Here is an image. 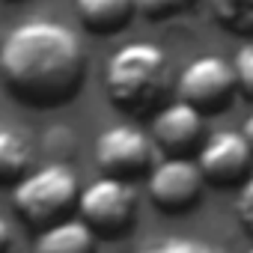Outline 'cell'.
<instances>
[{"label": "cell", "instance_id": "cell-1", "mask_svg": "<svg viewBox=\"0 0 253 253\" xmlns=\"http://www.w3.org/2000/svg\"><path fill=\"white\" fill-rule=\"evenodd\" d=\"M86 51L75 30L30 18L0 42V81L27 107L69 104L86 78Z\"/></svg>", "mask_w": 253, "mask_h": 253}, {"label": "cell", "instance_id": "cell-2", "mask_svg": "<svg viewBox=\"0 0 253 253\" xmlns=\"http://www.w3.org/2000/svg\"><path fill=\"white\" fill-rule=\"evenodd\" d=\"M173 72L167 54L152 42H128L116 48L104 66V89L113 107L125 113H152L170 95Z\"/></svg>", "mask_w": 253, "mask_h": 253}, {"label": "cell", "instance_id": "cell-3", "mask_svg": "<svg viewBox=\"0 0 253 253\" xmlns=\"http://www.w3.org/2000/svg\"><path fill=\"white\" fill-rule=\"evenodd\" d=\"M78 197H81V185L75 170L57 161L30 167L12 185V206L18 217L36 229L63 220L72 209H78Z\"/></svg>", "mask_w": 253, "mask_h": 253}, {"label": "cell", "instance_id": "cell-4", "mask_svg": "<svg viewBox=\"0 0 253 253\" xmlns=\"http://www.w3.org/2000/svg\"><path fill=\"white\" fill-rule=\"evenodd\" d=\"M78 211L81 220L92 226V232L122 235L137 220V191L128 179L101 176L86 188H81Z\"/></svg>", "mask_w": 253, "mask_h": 253}, {"label": "cell", "instance_id": "cell-5", "mask_svg": "<svg viewBox=\"0 0 253 253\" xmlns=\"http://www.w3.org/2000/svg\"><path fill=\"white\" fill-rule=\"evenodd\" d=\"M95 164L104 176L116 179H137L146 176L155 164V140L137 125L119 122L104 128L95 137Z\"/></svg>", "mask_w": 253, "mask_h": 253}, {"label": "cell", "instance_id": "cell-6", "mask_svg": "<svg viewBox=\"0 0 253 253\" xmlns=\"http://www.w3.org/2000/svg\"><path fill=\"white\" fill-rule=\"evenodd\" d=\"M176 86H179V98H185L188 104H194L203 113L226 110L232 104L235 92H238V81H235L232 63L217 57V54L194 57L182 69Z\"/></svg>", "mask_w": 253, "mask_h": 253}, {"label": "cell", "instance_id": "cell-7", "mask_svg": "<svg viewBox=\"0 0 253 253\" xmlns=\"http://www.w3.org/2000/svg\"><path fill=\"white\" fill-rule=\"evenodd\" d=\"M203 188V170L197 167V158L188 155H167L146 173V194L161 211H188L200 203Z\"/></svg>", "mask_w": 253, "mask_h": 253}, {"label": "cell", "instance_id": "cell-8", "mask_svg": "<svg viewBox=\"0 0 253 253\" xmlns=\"http://www.w3.org/2000/svg\"><path fill=\"white\" fill-rule=\"evenodd\" d=\"M253 149L241 131H214L203 140L197 152V167L209 185H241L250 173Z\"/></svg>", "mask_w": 253, "mask_h": 253}, {"label": "cell", "instance_id": "cell-9", "mask_svg": "<svg viewBox=\"0 0 253 253\" xmlns=\"http://www.w3.org/2000/svg\"><path fill=\"white\" fill-rule=\"evenodd\" d=\"M206 113L188 104L185 98L179 101H164L152 113V140L158 149L167 155H188L197 143H203L206 134Z\"/></svg>", "mask_w": 253, "mask_h": 253}, {"label": "cell", "instance_id": "cell-10", "mask_svg": "<svg viewBox=\"0 0 253 253\" xmlns=\"http://www.w3.org/2000/svg\"><path fill=\"white\" fill-rule=\"evenodd\" d=\"M137 12V0H75V15L84 30L95 36H113L128 27Z\"/></svg>", "mask_w": 253, "mask_h": 253}, {"label": "cell", "instance_id": "cell-11", "mask_svg": "<svg viewBox=\"0 0 253 253\" xmlns=\"http://www.w3.org/2000/svg\"><path fill=\"white\" fill-rule=\"evenodd\" d=\"M36 253H92L95 250V232L86 220H54L39 229L36 238Z\"/></svg>", "mask_w": 253, "mask_h": 253}, {"label": "cell", "instance_id": "cell-12", "mask_svg": "<svg viewBox=\"0 0 253 253\" xmlns=\"http://www.w3.org/2000/svg\"><path fill=\"white\" fill-rule=\"evenodd\" d=\"M30 167H33L30 140L21 131L0 125V185H15Z\"/></svg>", "mask_w": 253, "mask_h": 253}, {"label": "cell", "instance_id": "cell-13", "mask_svg": "<svg viewBox=\"0 0 253 253\" xmlns=\"http://www.w3.org/2000/svg\"><path fill=\"white\" fill-rule=\"evenodd\" d=\"M214 21L244 39H253V0H209Z\"/></svg>", "mask_w": 253, "mask_h": 253}, {"label": "cell", "instance_id": "cell-14", "mask_svg": "<svg viewBox=\"0 0 253 253\" xmlns=\"http://www.w3.org/2000/svg\"><path fill=\"white\" fill-rule=\"evenodd\" d=\"M194 6V0H137V12L149 21H167Z\"/></svg>", "mask_w": 253, "mask_h": 253}, {"label": "cell", "instance_id": "cell-15", "mask_svg": "<svg viewBox=\"0 0 253 253\" xmlns=\"http://www.w3.org/2000/svg\"><path fill=\"white\" fill-rule=\"evenodd\" d=\"M140 253H217L211 244L188 238V235H167L164 241H155L149 247H143Z\"/></svg>", "mask_w": 253, "mask_h": 253}, {"label": "cell", "instance_id": "cell-16", "mask_svg": "<svg viewBox=\"0 0 253 253\" xmlns=\"http://www.w3.org/2000/svg\"><path fill=\"white\" fill-rule=\"evenodd\" d=\"M235 81H238V92H244L247 98H253V39L244 42L235 54Z\"/></svg>", "mask_w": 253, "mask_h": 253}, {"label": "cell", "instance_id": "cell-17", "mask_svg": "<svg viewBox=\"0 0 253 253\" xmlns=\"http://www.w3.org/2000/svg\"><path fill=\"white\" fill-rule=\"evenodd\" d=\"M235 217L238 223L253 235V176H247L238 188V197H235Z\"/></svg>", "mask_w": 253, "mask_h": 253}, {"label": "cell", "instance_id": "cell-18", "mask_svg": "<svg viewBox=\"0 0 253 253\" xmlns=\"http://www.w3.org/2000/svg\"><path fill=\"white\" fill-rule=\"evenodd\" d=\"M12 250V226L0 217V253H9Z\"/></svg>", "mask_w": 253, "mask_h": 253}, {"label": "cell", "instance_id": "cell-19", "mask_svg": "<svg viewBox=\"0 0 253 253\" xmlns=\"http://www.w3.org/2000/svg\"><path fill=\"white\" fill-rule=\"evenodd\" d=\"M241 134H244V140H247L250 149H253V110H250V116H247L244 125H241Z\"/></svg>", "mask_w": 253, "mask_h": 253}, {"label": "cell", "instance_id": "cell-20", "mask_svg": "<svg viewBox=\"0 0 253 253\" xmlns=\"http://www.w3.org/2000/svg\"><path fill=\"white\" fill-rule=\"evenodd\" d=\"M6 3H21V0H6Z\"/></svg>", "mask_w": 253, "mask_h": 253}, {"label": "cell", "instance_id": "cell-21", "mask_svg": "<svg viewBox=\"0 0 253 253\" xmlns=\"http://www.w3.org/2000/svg\"><path fill=\"white\" fill-rule=\"evenodd\" d=\"M244 253H253V247H247V250H244Z\"/></svg>", "mask_w": 253, "mask_h": 253}]
</instances>
